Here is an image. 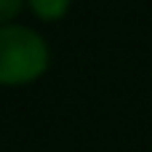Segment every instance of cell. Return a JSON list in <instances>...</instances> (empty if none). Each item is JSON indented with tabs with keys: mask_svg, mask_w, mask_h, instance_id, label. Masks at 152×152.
I'll return each instance as SVG.
<instances>
[{
	"mask_svg": "<svg viewBox=\"0 0 152 152\" xmlns=\"http://www.w3.org/2000/svg\"><path fill=\"white\" fill-rule=\"evenodd\" d=\"M72 0H27V8L40 19V21H59L67 16Z\"/></svg>",
	"mask_w": 152,
	"mask_h": 152,
	"instance_id": "obj_2",
	"label": "cell"
},
{
	"mask_svg": "<svg viewBox=\"0 0 152 152\" xmlns=\"http://www.w3.org/2000/svg\"><path fill=\"white\" fill-rule=\"evenodd\" d=\"M27 5V0H0V27L13 24V19L19 16V11Z\"/></svg>",
	"mask_w": 152,
	"mask_h": 152,
	"instance_id": "obj_3",
	"label": "cell"
},
{
	"mask_svg": "<svg viewBox=\"0 0 152 152\" xmlns=\"http://www.w3.org/2000/svg\"><path fill=\"white\" fill-rule=\"evenodd\" d=\"M51 61L48 43L32 27L5 24L0 27V86L35 83Z\"/></svg>",
	"mask_w": 152,
	"mask_h": 152,
	"instance_id": "obj_1",
	"label": "cell"
}]
</instances>
